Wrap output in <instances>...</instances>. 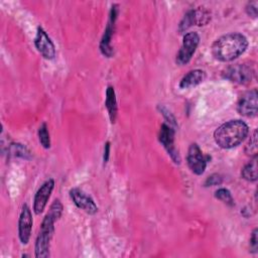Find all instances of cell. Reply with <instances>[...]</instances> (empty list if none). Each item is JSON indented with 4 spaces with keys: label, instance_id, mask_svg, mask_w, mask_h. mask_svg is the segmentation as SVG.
I'll return each mask as SVG.
<instances>
[{
    "label": "cell",
    "instance_id": "1",
    "mask_svg": "<svg viewBox=\"0 0 258 258\" xmlns=\"http://www.w3.org/2000/svg\"><path fill=\"white\" fill-rule=\"evenodd\" d=\"M247 47L248 40L245 35L239 32H230L217 38L212 44L211 51L215 59L229 62L243 54Z\"/></svg>",
    "mask_w": 258,
    "mask_h": 258
},
{
    "label": "cell",
    "instance_id": "2",
    "mask_svg": "<svg viewBox=\"0 0 258 258\" xmlns=\"http://www.w3.org/2000/svg\"><path fill=\"white\" fill-rule=\"evenodd\" d=\"M62 210L63 207L59 200H54L48 213L44 216L35 241L34 252L36 258H46L49 256L50 241L54 233V223L60 218Z\"/></svg>",
    "mask_w": 258,
    "mask_h": 258
},
{
    "label": "cell",
    "instance_id": "3",
    "mask_svg": "<svg viewBox=\"0 0 258 258\" xmlns=\"http://www.w3.org/2000/svg\"><path fill=\"white\" fill-rule=\"evenodd\" d=\"M248 134L249 127L244 121L230 120L215 130L214 139L219 147L231 149L241 144Z\"/></svg>",
    "mask_w": 258,
    "mask_h": 258
},
{
    "label": "cell",
    "instance_id": "4",
    "mask_svg": "<svg viewBox=\"0 0 258 258\" xmlns=\"http://www.w3.org/2000/svg\"><path fill=\"white\" fill-rule=\"evenodd\" d=\"M223 77L232 83L247 85L254 79L255 69L254 66L250 63H235L224 70Z\"/></svg>",
    "mask_w": 258,
    "mask_h": 258
},
{
    "label": "cell",
    "instance_id": "5",
    "mask_svg": "<svg viewBox=\"0 0 258 258\" xmlns=\"http://www.w3.org/2000/svg\"><path fill=\"white\" fill-rule=\"evenodd\" d=\"M200 43V35L196 31L187 32L183 35L181 46L176 54L175 61L179 66L186 64L192 57Z\"/></svg>",
    "mask_w": 258,
    "mask_h": 258
},
{
    "label": "cell",
    "instance_id": "6",
    "mask_svg": "<svg viewBox=\"0 0 258 258\" xmlns=\"http://www.w3.org/2000/svg\"><path fill=\"white\" fill-rule=\"evenodd\" d=\"M174 128L167 123H162L160 126L159 134H158V140L161 143V145L164 147V149L167 151L171 159L179 164L180 163V157L178 150L174 146Z\"/></svg>",
    "mask_w": 258,
    "mask_h": 258
},
{
    "label": "cell",
    "instance_id": "7",
    "mask_svg": "<svg viewBox=\"0 0 258 258\" xmlns=\"http://www.w3.org/2000/svg\"><path fill=\"white\" fill-rule=\"evenodd\" d=\"M117 16H118V5L113 4L109 13V21L107 23V26L105 28L104 34L100 42V50L107 57H111L113 55V47L111 46V39L114 33V26H115Z\"/></svg>",
    "mask_w": 258,
    "mask_h": 258
},
{
    "label": "cell",
    "instance_id": "8",
    "mask_svg": "<svg viewBox=\"0 0 258 258\" xmlns=\"http://www.w3.org/2000/svg\"><path fill=\"white\" fill-rule=\"evenodd\" d=\"M237 111L245 117H255L258 112V93L256 89L245 92L237 103Z\"/></svg>",
    "mask_w": 258,
    "mask_h": 258
},
{
    "label": "cell",
    "instance_id": "9",
    "mask_svg": "<svg viewBox=\"0 0 258 258\" xmlns=\"http://www.w3.org/2000/svg\"><path fill=\"white\" fill-rule=\"evenodd\" d=\"M186 161L189 169L195 174L201 175L205 172L208 160L197 143H191L189 145L186 154Z\"/></svg>",
    "mask_w": 258,
    "mask_h": 258
},
{
    "label": "cell",
    "instance_id": "10",
    "mask_svg": "<svg viewBox=\"0 0 258 258\" xmlns=\"http://www.w3.org/2000/svg\"><path fill=\"white\" fill-rule=\"evenodd\" d=\"M34 44L38 52L45 59H53L55 56V46L42 27H37L36 35L34 38Z\"/></svg>",
    "mask_w": 258,
    "mask_h": 258
},
{
    "label": "cell",
    "instance_id": "11",
    "mask_svg": "<svg viewBox=\"0 0 258 258\" xmlns=\"http://www.w3.org/2000/svg\"><path fill=\"white\" fill-rule=\"evenodd\" d=\"M33 220L30 208L25 204L22 207L18 220V237L21 244L26 245L31 236Z\"/></svg>",
    "mask_w": 258,
    "mask_h": 258
},
{
    "label": "cell",
    "instance_id": "12",
    "mask_svg": "<svg viewBox=\"0 0 258 258\" xmlns=\"http://www.w3.org/2000/svg\"><path fill=\"white\" fill-rule=\"evenodd\" d=\"M53 187L54 180L52 178H48L37 189L33 200V212L36 215H39L44 211L46 204L50 198V195L53 190Z\"/></svg>",
    "mask_w": 258,
    "mask_h": 258
},
{
    "label": "cell",
    "instance_id": "13",
    "mask_svg": "<svg viewBox=\"0 0 258 258\" xmlns=\"http://www.w3.org/2000/svg\"><path fill=\"white\" fill-rule=\"evenodd\" d=\"M70 197L74 204L89 215H95L98 212V207L94 200L86 192L78 187H74L70 190Z\"/></svg>",
    "mask_w": 258,
    "mask_h": 258
},
{
    "label": "cell",
    "instance_id": "14",
    "mask_svg": "<svg viewBox=\"0 0 258 258\" xmlns=\"http://www.w3.org/2000/svg\"><path fill=\"white\" fill-rule=\"evenodd\" d=\"M207 75L206 72L200 69L191 70L186 75L182 77V79L179 82V88L180 89H189L192 87H196L203 83L206 79Z\"/></svg>",
    "mask_w": 258,
    "mask_h": 258
},
{
    "label": "cell",
    "instance_id": "15",
    "mask_svg": "<svg viewBox=\"0 0 258 258\" xmlns=\"http://www.w3.org/2000/svg\"><path fill=\"white\" fill-rule=\"evenodd\" d=\"M105 106L107 108L109 118L112 123H115L116 118H117V101H116V95H115V90L114 87L109 86L106 90V100H105Z\"/></svg>",
    "mask_w": 258,
    "mask_h": 258
},
{
    "label": "cell",
    "instance_id": "16",
    "mask_svg": "<svg viewBox=\"0 0 258 258\" xmlns=\"http://www.w3.org/2000/svg\"><path fill=\"white\" fill-rule=\"evenodd\" d=\"M241 175L244 179L250 182L257 180V156L248 162L241 170Z\"/></svg>",
    "mask_w": 258,
    "mask_h": 258
},
{
    "label": "cell",
    "instance_id": "17",
    "mask_svg": "<svg viewBox=\"0 0 258 258\" xmlns=\"http://www.w3.org/2000/svg\"><path fill=\"white\" fill-rule=\"evenodd\" d=\"M9 152L13 156L21 157V158H24V159H30L31 158L29 150L24 145H22L20 143H12L9 147Z\"/></svg>",
    "mask_w": 258,
    "mask_h": 258
},
{
    "label": "cell",
    "instance_id": "18",
    "mask_svg": "<svg viewBox=\"0 0 258 258\" xmlns=\"http://www.w3.org/2000/svg\"><path fill=\"white\" fill-rule=\"evenodd\" d=\"M38 138L41 146L45 149L50 147V136L46 123H42L38 128Z\"/></svg>",
    "mask_w": 258,
    "mask_h": 258
},
{
    "label": "cell",
    "instance_id": "19",
    "mask_svg": "<svg viewBox=\"0 0 258 258\" xmlns=\"http://www.w3.org/2000/svg\"><path fill=\"white\" fill-rule=\"evenodd\" d=\"M191 25H195V13H194V9L192 10H188L183 18L181 19L179 26H178V31L179 32H183L186 29H188Z\"/></svg>",
    "mask_w": 258,
    "mask_h": 258
},
{
    "label": "cell",
    "instance_id": "20",
    "mask_svg": "<svg viewBox=\"0 0 258 258\" xmlns=\"http://www.w3.org/2000/svg\"><path fill=\"white\" fill-rule=\"evenodd\" d=\"M215 197L216 199L220 200L221 202L227 204L228 206H234V199L230 192L229 189L225 187H221L215 191Z\"/></svg>",
    "mask_w": 258,
    "mask_h": 258
},
{
    "label": "cell",
    "instance_id": "21",
    "mask_svg": "<svg viewBox=\"0 0 258 258\" xmlns=\"http://www.w3.org/2000/svg\"><path fill=\"white\" fill-rule=\"evenodd\" d=\"M245 152L247 155L256 157L257 156V130L255 129L252 133V135L249 138L248 143L245 147Z\"/></svg>",
    "mask_w": 258,
    "mask_h": 258
},
{
    "label": "cell",
    "instance_id": "22",
    "mask_svg": "<svg viewBox=\"0 0 258 258\" xmlns=\"http://www.w3.org/2000/svg\"><path fill=\"white\" fill-rule=\"evenodd\" d=\"M194 13H195V25H205L209 22L211 16H210V13L205 10V9H202L201 7L199 9H196L194 10Z\"/></svg>",
    "mask_w": 258,
    "mask_h": 258
},
{
    "label": "cell",
    "instance_id": "23",
    "mask_svg": "<svg viewBox=\"0 0 258 258\" xmlns=\"http://www.w3.org/2000/svg\"><path fill=\"white\" fill-rule=\"evenodd\" d=\"M159 109H160V112H161V114L164 116V119L166 120V122H167V124L168 125H170V126H172L173 128H174V126H176V122H175V118H174V116L165 108V107H163V106H159L158 107Z\"/></svg>",
    "mask_w": 258,
    "mask_h": 258
},
{
    "label": "cell",
    "instance_id": "24",
    "mask_svg": "<svg viewBox=\"0 0 258 258\" xmlns=\"http://www.w3.org/2000/svg\"><path fill=\"white\" fill-rule=\"evenodd\" d=\"M222 182H223V177L218 173H214V174L207 177V179L205 181V185L206 186H213V185L221 184Z\"/></svg>",
    "mask_w": 258,
    "mask_h": 258
},
{
    "label": "cell",
    "instance_id": "25",
    "mask_svg": "<svg viewBox=\"0 0 258 258\" xmlns=\"http://www.w3.org/2000/svg\"><path fill=\"white\" fill-rule=\"evenodd\" d=\"M250 252L257 253L258 252V230L255 228L250 237Z\"/></svg>",
    "mask_w": 258,
    "mask_h": 258
},
{
    "label": "cell",
    "instance_id": "26",
    "mask_svg": "<svg viewBox=\"0 0 258 258\" xmlns=\"http://www.w3.org/2000/svg\"><path fill=\"white\" fill-rule=\"evenodd\" d=\"M257 7H258V3L256 1H252V2H248V4L246 5V12L249 16L256 18L257 17Z\"/></svg>",
    "mask_w": 258,
    "mask_h": 258
},
{
    "label": "cell",
    "instance_id": "27",
    "mask_svg": "<svg viewBox=\"0 0 258 258\" xmlns=\"http://www.w3.org/2000/svg\"><path fill=\"white\" fill-rule=\"evenodd\" d=\"M109 154H110V142L107 141L105 143V147H104V156H103V160L104 163H106L109 159Z\"/></svg>",
    "mask_w": 258,
    "mask_h": 258
}]
</instances>
